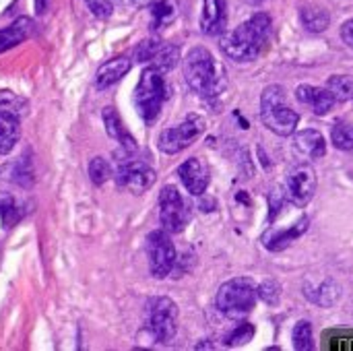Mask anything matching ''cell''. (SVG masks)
Masks as SVG:
<instances>
[{
    "label": "cell",
    "mask_w": 353,
    "mask_h": 351,
    "mask_svg": "<svg viewBox=\"0 0 353 351\" xmlns=\"http://www.w3.org/2000/svg\"><path fill=\"white\" fill-rule=\"evenodd\" d=\"M269 37L271 17L265 12H256L221 37V50L228 58L236 62H250L265 50Z\"/></svg>",
    "instance_id": "1"
},
{
    "label": "cell",
    "mask_w": 353,
    "mask_h": 351,
    "mask_svg": "<svg viewBox=\"0 0 353 351\" xmlns=\"http://www.w3.org/2000/svg\"><path fill=\"white\" fill-rule=\"evenodd\" d=\"M184 79L188 87L207 99L221 95L228 87V72L223 64L207 48H192L184 58Z\"/></svg>",
    "instance_id": "2"
},
{
    "label": "cell",
    "mask_w": 353,
    "mask_h": 351,
    "mask_svg": "<svg viewBox=\"0 0 353 351\" xmlns=\"http://www.w3.org/2000/svg\"><path fill=\"white\" fill-rule=\"evenodd\" d=\"M261 120L269 130L279 137H290L296 132L300 116L288 103V93L281 85L265 87L261 95Z\"/></svg>",
    "instance_id": "3"
},
{
    "label": "cell",
    "mask_w": 353,
    "mask_h": 351,
    "mask_svg": "<svg viewBox=\"0 0 353 351\" xmlns=\"http://www.w3.org/2000/svg\"><path fill=\"white\" fill-rule=\"evenodd\" d=\"M256 298H259L256 283L250 277H236V279L225 281L219 288L215 306L223 317H228L232 321H240L252 312Z\"/></svg>",
    "instance_id": "4"
},
{
    "label": "cell",
    "mask_w": 353,
    "mask_h": 351,
    "mask_svg": "<svg viewBox=\"0 0 353 351\" xmlns=\"http://www.w3.org/2000/svg\"><path fill=\"white\" fill-rule=\"evenodd\" d=\"M165 97H168V85L163 72L157 70L155 66H147L134 89V106L147 124H151L159 116Z\"/></svg>",
    "instance_id": "5"
},
{
    "label": "cell",
    "mask_w": 353,
    "mask_h": 351,
    "mask_svg": "<svg viewBox=\"0 0 353 351\" xmlns=\"http://www.w3.org/2000/svg\"><path fill=\"white\" fill-rule=\"evenodd\" d=\"M147 329L157 343H170L178 333V306L170 298H153L147 306Z\"/></svg>",
    "instance_id": "6"
},
{
    "label": "cell",
    "mask_w": 353,
    "mask_h": 351,
    "mask_svg": "<svg viewBox=\"0 0 353 351\" xmlns=\"http://www.w3.org/2000/svg\"><path fill=\"white\" fill-rule=\"evenodd\" d=\"M203 130H205V120L196 114H190L178 126L165 128L159 134L157 147H159V151H163L168 155H176V153L184 151L188 145H192L203 134Z\"/></svg>",
    "instance_id": "7"
},
{
    "label": "cell",
    "mask_w": 353,
    "mask_h": 351,
    "mask_svg": "<svg viewBox=\"0 0 353 351\" xmlns=\"http://www.w3.org/2000/svg\"><path fill=\"white\" fill-rule=\"evenodd\" d=\"M147 257L149 271L155 279H163L172 273L176 265V248L170 234L163 228L147 236Z\"/></svg>",
    "instance_id": "8"
},
{
    "label": "cell",
    "mask_w": 353,
    "mask_h": 351,
    "mask_svg": "<svg viewBox=\"0 0 353 351\" xmlns=\"http://www.w3.org/2000/svg\"><path fill=\"white\" fill-rule=\"evenodd\" d=\"M188 207L176 186L168 184L159 192V221L168 234L184 232L188 223Z\"/></svg>",
    "instance_id": "9"
},
{
    "label": "cell",
    "mask_w": 353,
    "mask_h": 351,
    "mask_svg": "<svg viewBox=\"0 0 353 351\" xmlns=\"http://www.w3.org/2000/svg\"><path fill=\"white\" fill-rule=\"evenodd\" d=\"M116 182L132 194H143L155 184V170L141 159H124L116 168Z\"/></svg>",
    "instance_id": "10"
},
{
    "label": "cell",
    "mask_w": 353,
    "mask_h": 351,
    "mask_svg": "<svg viewBox=\"0 0 353 351\" xmlns=\"http://www.w3.org/2000/svg\"><path fill=\"white\" fill-rule=\"evenodd\" d=\"M316 190V172L308 163H300L292 168L285 178V199L296 207H306Z\"/></svg>",
    "instance_id": "11"
},
{
    "label": "cell",
    "mask_w": 353,
    "mask_h": 351,
    "mask_svg": "<svg viewBox=\"0 0 353 351\" xmlns=\"http://www.w3.org/2000/svg\"><path fill=\"white\" fill-rule=\"evenodd\" d=\"M178 176H180L182 184L186 186V190L194 197H201L209 186V170L199 157L186 159L178 168Z\"/></svg>",
    "instance_id": "12"
},
{
    "label": "cell",
    "mask_w": 353,
    "mask_h": 351,
    "mask_svg": "<svg viewBox=\"0 0 353 351\" xmlns=\"http://www.w3.org/2000/svg\"><path fill=\"white\" fill-rule=\"evenodd\" d=\"M228 25V4L225 0H203L201 29L207 35H219Z\"/></svg>",
    "instance_id": "13"
},
{
    "label": "cell",
    "mask_w": 353,
    "mask_h": 351,
    "mask_svg": "<svg viewBox=\"0 0 353 351\" xmlns=\"http://www.w3.org/2000/svg\"><path fill=\"white\" fill-rule=\"evenodd\" d=\"M296 97H298L300 103L310 106L312 112L319 114V116L329 114V112L333 110V106L337 103L335 95H333L327 87L321 89V87H312V85H300V87L296 89Z\"/></svg>",
    "instance_id": "14"
},
{
    "label": "cell",
    "mask_w": 353,
    "mask_h": 351,
    "mask_svg": "<svg viewBox=\"0 0 353 351\" xmlns=\"http://www.w3.org/2000/svg\"><path fill=\"white\" fill-rule=\"evenodd\" d=\"M132 68V60L128 56H118V58H112L108 62H103L99 68H97V74H95V87L99 91L116 85L122 77H126Z\"/></svg>",
    "instance_id": "15"
},
{
    "label": "cell",
    "mask_w": 353,
    "mask_h": 351,
    "mask_svg": "<svg viewBox=\"0 0 353 351\" xmlns=\"http://www.w3.org/2000/svg\"><path fill=\"white\" fill-rule=\"evenodd\" d=\"M308 230V217H302L298 219L294 225H290L288 230H271L265 234L263 242H265V248L273 250V252H279L283 248H288L294 240H298L304 232Z\"/></svg>",
    "instance_id": "16"
},
{
    "label": "cell",
    "mask_w": 353,
    "mask_h": 351,
    "mask_svg": "<svg viewBox=\"0 0 353 351\" xmlns=\"http://www.w3.org/2000/svg\"><path fill=\"white\" fill-rule=\"evenodd\" d=\"M294 147H296V151H298L302 157H308V159H321V157H325V153H327L325 137H323L319 130H314V128L300 130V132L294 137Z\"/></svg>",
    "instance_id": "17"
},
{
    "label": "cell",
    "mask_w": 353,
    "mask_h": 351,
    "mask_svg": "<svg viewBox=\"0 0 353 351\" xmlns=\"http://www.w3.org/2000/svg\"><path fill=\"white\" fill-rule=\"evenodd\" d=\"M103 124H105V130L112 139H116L120 143V147L126 151V153H134L137 151V143H134V137L126 130L120 114L116 112V108H103Z\"/></svg>",
    "instance_id": "18"
},
{
    "label": "cell",
    "mask_w": 353,
    "mask_h": 351,
    "mask_svg": "<svg viewBox=\"0 0 353 351\" xmlns=\"http://www.w3.org/2000/svg\"><path fill=\"white\" fill-rule=\"evenodd\" d=\"M304 296L310 300V302H314V304H319V306H323V308H331L339 298H341V288H339V283L337 281H333V279H325V281H321V283H306L304 285Z\"/></svg>",
    "instance_id": "19"
},
{
    "label": "cell",
    "mask_w": 353,
    "mask_h": 351,
    "mask_svg": "<svg viewBox=\"0 0 353 351\" xmlns=\"http://www.w3.org/2000/svg\"><path fill=\"white\" fill-rule=\"evenodd\" d=\"M19 137H21V116L0 110V155L10 153Z\"/></svg>",
    "instance_id": "20"
},
{
    "label": "cell",
    "mask_w": 353,
    "mask_h": 351,
    "mask_svg": "<svg viewBox=\"0 0 353 351\" xmlns=\"http://www.w3.org/2000/svg\"><path fill=\"white\" fill-rule=\"evenodd\" d=\"M31 29H33V23L27 17H21L14 23H10L8 27L0 29V54L23 43L31 35Z\"/></svg>",
    "instance_id": "21"
},
{
    "label": "cell",
    "mask_w": 353,
    "mask_h": 351,
    "mask_svg": "<svg viewBox=\"0 0 353 351\" xmlns=\"http://www.w3.org/2000/svg\"><path fill=\"white\" fill-rule=\"evenodd\" d=\"M300 21L304 25L306 31L310 33H323L329 23H331V17H329V10L323 8V6H316V4H306L300 8Z\"/></svg>",
    "instance_id": "22"
},
{
    "label": "cell",
    "mask_w": 353,
    "mask_h": 351,
    "mask_svg": "<svg viewBox=\"0 0 353 351\" xmlns=\"http://www.w3.org/2000/svg\"><path fill=\"white\" fill-rule=\"evenodd\" d=\"M23 217V209L19 205V201L10 194V192H0V221L2 225L8 230L12 225H17Z\"/></svg>",
    "instance_id": "23"
},
{
    "label": "cell",
    "mask_w": 353,
    "mask_h": 351,
    "mask_svg": "<svg viewBox=\"0 0 353 351\" xmlns=\"http://www.w3.org/2000/svg\"><path fill=\"white\" fill-rule=\"evenodd\" d=\"M176 19V4L172 0H155L151 4V25L153 29L165 27Z\"/></svg>",
    "instance_id": "24"
},
{
    "label": "cell",
    "mask_w": 353,
    "mask_h": 351,
    "mask_svg": "<svg viewBox=\"0 0 353 351\" xmlns=\"http://www.w3.org/2000/svg\"><path fill=\"white\" fill-rule=\"evenodd\" d=\"M180 62V50L172 43H163L159 48V52L153 56L151 66H155L161 72H170L172 68H176V64Z\"/></svg>",
    "instance_id": "25"
},
{
    "label": "cell",
    "mask_w": 353,
    "mask_h": 351,
    "mask_svg": "<svg viewBox=\"0 0 353 351\" xmlns=\"http://www.w3.org/2000/svg\"><path fill=\"white\" fill-rule=\"evenodd\" d=\"M327 89L335 95L337 101L353 99V79L347 74H335L327 81Z\"/></svg>",
    "instance_id": "26"
},
{
    "label": "cell",
    "mask_w": 353,
    "mask_h": 351,
    "mask_svg": "<svg viewBox=\"0 0 353 351\" xmlns=\"http://www.w3.org/2000/svg\"><path fill=\"white\" fill-rule=\"evenodd\" d=\"M292 341H294V348L300 351H310L314 350V335H312V325L308 321H300L296 327H294V333H292Z\"/></svg>",
    "instance_id": "27"
},
{
    "label": "cell",
    "mask_w": 353,
    "mask_h": 351,
    "mask_svg": "<svg viewBox=\"0 0 353 351\" xmlns=\"http://www.w3.org/2000/svg\"><path fill=\"white\" fill-rule=\"evenodd\" d=\"M114 176V170H112V163L103 157H93L91 163H89V178L95 186H101L105 184L110 178Z\"/></svg>",
    "instance_id": "28"
},
{
    "label": "cell",
    "mask_w": 353,
    "mask_h": 351,
    "mask_svg": "<svg viewBox=\"0 0 353 351\" xmlns=\"http://www.w3.org/2000/svg\"><path fill=\"white\" fill-rule=\"evenodd\" d=\"M333 145L341 151H353V124L337 122L331 130Z\"/></svg>",
    "instance_id": "29"
},
{
    "label": "cell",
    "mask_w": 353,
    "mask_h": 351,
    "mask_svg": "<svg viewBox=\"0 0 353 351\" xmlns=\"http://www.w3.org/2000/svg\"><path fill=\"white\" fill-rule=\"evenodd\" d=\"M256 292H259V298H261L263 302H267V304H271V306H277V304H279V298H281V285H279L275 279H267V281H263V283L256 288Z\"/></svg>",
    "instance_id": "30"
},
{
    "label": "cell",
    "mask_w": 353,
    "mask_h": 351,
    "mask_svg": "<svg viewBox=\"0 0 353 351\" xmlns=\"http://www.w3.org/2000/svg\"><path fill=\"white\" fill-rule=\"evenodd\" d=\"M252 335H254V327H252L250 323H242V325H238V327L225 337V343H228L230 348H238V345L248 343V341L252 339Z\"/></svg>",
    "instance_id": "31"
},
{
    "label": "cell",
    "mask_w": 353,
    "mask_h": 351,
    "mask_svg": "<svg viewBox=\"0 0 353 351\" xmlns=\"http://www.w3.org/2000/svg\"><path fill=\"white\" fill-rule=\"evenodd\" d=\"M25 108H27V101H25L23 97L14 95V93H10V91H0V110L12 112V114H17V116H23Z\"/></svg>",
    "instance_id": "32"
},
{
    "label": "cell",
    "mask_w": 353,
    "mask_h": 351,
    "mask_svg": "<svg viewBox=\"0 0 353 351\" xmlns=\"http://www.w3.org/2000/svg\"><path fill=\"white\" fill-rule=\"evenodd\" d=\"M163 43L159 41V39H155V37H149V39H145V41H141L139 46H137V50H134V58L139 60V62H151L153 60V56L159 52V48H161Z\"/></svg>",
    "instance_id": "33"
},
{
    "label": "cell",
    "mask_w": 353,
    "mask_h": 351,
    "mask_svg": "<svg viewBox=\"0 0 353 351\" xmlns=\"http://www.w3.org/2000/svg\"><path fill=\"white\" fill-rule=\"evenodd\" d=\"M87 6H89V10L95 14V17H99V19H108L110 14H112V10H114V6H112V0H83Z\"/></svg>",
    "instance_id": "34"
},
{
    "label": "cell",
    "mask_w": 353,
    "mask_h": 351,
    "mask_svg": "<svg viewBox=\"0 0 353 351\" xmlns=\"http://www.w3.org/2000/svg\"><path fill=\"white\" fill-rule=\"evenodd\" d=\"M341 37H343V41H345L350 48H353V19L343 23V27H341Z\"/></svg>",
    "instance_id": "35"
},
{
    "label": "cell",
    "mask_w": 353,
    "mask_h": 351,
    "mask_svg": "<svg viewBox=\"0 0 353 351\" xmlns=\"http://www.w3.org/2000/svg\"><path fill=\"white\" fill-rule=\"evenodd\" d=\"M50 6V0H35V12L37 14H43Z\"/></svg>",
    "instance_id": "36"
},
{
    "label": "cell",
    "mask_w": 353,
    "mask_h": 351,
    "mask_svg": "<svg viewBox=\"0 0 353 351\" xmlns=\"http://www.w3.org/2000/svg\"><path fill=\"white\" fill-rule=\"evenodd\" d=\"M155 0H130V4L132 6H139V8H143V6H149V4H153Z\"/></svg>",
    "instance_id": "37"
},
{
    "label": "cell",
    "mask_w": 353,
    "mask_h": 351,
    "mask_svg": "<svg viewBox=\"0 0 353 351\" xmlns=\"http://www.w3.org/2000/svg\"><path fill=\"white\" fill-rule=\"evenodd\" d=\"M112 2H116V4H122V6L130 4V0H112Z\"/></svg>",
    "instance_id": "38"
},
{
    "label": "cell",
    "mask_w": 353,
    "mask_h": 351,
    "mask_svg": "<svg viewBox=\"0 0 353 351\" xmlns=\"http://www.w3.org/2000/svg\"><path fill=\"white\" fill-rule=\"evenodd\" d=\"M248 2H261V0H248Z\"/></svg>",
    "instance_id": "39"
}]
</instances>
